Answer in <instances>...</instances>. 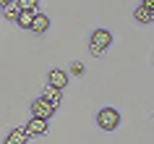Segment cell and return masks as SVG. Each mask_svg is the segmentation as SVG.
Returning a JSON list of instances; mask_svg holds the SVG:
<instances>
[{
  "label": "cell",
  "instance_id": "6da1fadb",
  "mask_svg": "<svg viewBox=\"0 0 154 144\" xmlns=\"http://www.w3.org/2000/svg\"><path fill=\"white\" fill-rule=\"evenodd\" d=\"M97 126L102 131H115V128L120 126V113L115 110V107H102L97 113Z\"/></svg>",
  "mask_w": 154,
  "mask_h": 144
},
{
  "label": "cell",
  "instance_id": "7a4b0ae2",
  "mask_svg": "<svg viewBox=\"0 0 154 144\" xmlns=\"http://www.w3.org/2000/svg\"><path fill=\"white\" fill-rule=\"evenodd\" d=\"M110 45H112V34L107 32V29H97V32L91 34L89 53H91V55H102V53H105Z\"/></svg>",
  "mask_w": 154,
  "mask_h": 144
},
{
  "label": "cell",
  "instance_id": "3957f363",
  "mask_svg": "<svg viewBox=\"0 0 154 144\" xmlns=\"http://www.w3.org/2000/svg\"><path fill=\"white\" fill-rule=\"evenodd\" d=\"M55 113V107L45 100V97H39V100H34L32 102V115L34 118H45V120H50V115Z\"/></svg>",
  "mask_w": 154,
  "mask_h": 144
},
{
  "label": "cell",
  "instance_id": "277c9868",
  "mask_svg": "<svg viewBox=\"0 0 154 144\" xmlns=\"http://www.w3.org/2000/svg\"><path fill=\"white\" fill-rule=\"evenodd\" d=\"M24 128H26V134H29V136H42V134H47V120H45V118H34V115H32V120H29Z\"/></svg>",
  "mask_w": 154,
  "mask_h": 144
},
{
  "label": "cell",
  "instance_id": "5b68a950",
  "mask_svg": "<svg viewBox=\"0 0 154 144\" xmlns=\"http://www.w3.org/2000/svg\"><path fill=\"white\" fill-rule=\"evenodd\" d=\"M47 79H50V87H57V89H63L65 84H68V73H65V71H60V68H52Z\"/></svg>",
  "mask_w": 154,
  "mask_h": 144
},
{
  "label": "cell",
  "instance_id": "8992f818",
  "mask_svg": "<svg viewBox=\"0 0 154 144\" xmlns=\"http://www.w3.org/2000/svg\"><path fill=\"white\" fill-rule=\"evenodd\" d=\"M42 97H45V100H47V102L52 105L55 110L60 107V102H63V97H60V89H57V87H50V84H47V89H45V94H42Z\"/></svg>",
  "mask_w": 154,
  "mask_h": 144
},
{
  "label": "cell",
  "instance_id": "52a82bcc",
  "mask_svg": "<svg viewBox=\"0 0 154 144\" xmlns=\"http://www.w3.org/2000/svg\"><path fill=\"white\" fill-rule=\"evenodd\" d=\"M29 142V134H26V128H16V131H11L5 136V144H26Z\"/></svg>",
  "mask_w": 154,
  "mask_h": 144
},
{
  "label": "cell",
  "instance_id": "ba28073f",
  "mask_svg": "<svg viewBox=\"0 0 154 144\" xmlns=\"http://www.w3.org/2000/svg\"><path fill=\"white\" fill-rule=\"evenodd\" d=\"M50 29V18L45 16V13H37V16H34V26H32V32L34 34H45Z\"/></svg>",
  "mask_w": 154,
  "mask_h": 144
},
{
  "label": "cell",
  "instance_id": "9c48e42d",
  "mask_svg": "<svg viewBox=\"0 0 154 144\" xmlns=\"http://www.w3.org/2000/svg\"><path fill=\"white\" fill-rule=\"evenodd\" d=\"M133 18H136L138 24H154V21H152V11H149V8H144V5H138V8H136Z\"/></svg>",
  "mask_w": 154,
  "mask_h": 144
},
{
  "label": "cell",
  "instance_id": "30bf717a",
  "mask_svg": "<svg viewBox=\"0 0 154 144\" xmlns=\"http://www.w3.org/2000/svg\"><path fill=\"white\" fill-rule=\"evenodd\" d=\"M34 16H37V13H32V11H21V16H18L16 24L21 26V29H32L34 26Z\"/></svg>",
  "mask_w": 154,
  "mask_h": 144
},
{
  "label": "cell",
  "instance_id": "8fae6325",
  "mask_svg": "<svg viewBox=\"0 0 154 144\" xmlns=\"http://www.w3.org/2000/svg\"><path fill=\"white\" fill-rule=\"evenodd\" d=\"M18 16H21V8H18V5L3 8V18H5V21H18Z\"/></svg>",
  "mask_w": 154,
  "mask_h": 144
},
{
  "label": "cell",
  "instance_id": "7c38bea8",
  "mask_svg": "<svg viewBox=\"0 0 154 144\" xmlns=\"http://www.w3.org/2000/svg\"><path fill=\"white\" fill-rule=\"evenodd\" d=\"M16 5H18L21 11H32V13H39V11H37V8H39V0H16Z\"/></svg>",
  "mask_w": 154,
  "mask_h": 144
},
{
  "label": "cell",
  "instance_id": "4fadbf2b",
  "mask_svg": "<svg viewBox=\"0 0 154 144\" xmlns=\"http://www.w3.org/2000/svg\"><path fill=\"white\" fill-rule=\"evenodd\" d=\"M73 73H84V66L81 63H73Z\"/></svg>",
  "mask_w": 154,
  "mask_h": 144
},
{
  "label": "cell",
  "instance_id": "5bb4252c",
  "mask_svg": "<svg viewBox=\"0 0 154 144\" xmlns=\"http://www.w3.org/2000/svg\"><path fill=\"white\" fill-rule=\"evenodd\" d=\"M141 5L144 8H154V0H141Z\"/></svg>",
  "mask_w": 154,
  "mask_h": 144
},
{
  "label": "cell",
  "instance_id": "9a60e30c",
  "mask_svg": "<svg viewBox=\"0 0 154 144\" xmlns=\"http://www.w3.org/2000/svg\"><path fill=\"white\" fill-rule=\"evenodd\" d=\"M3 3V8H8V5H16V0H0Z\"/></svg>",
  "mask_w": 154,
  "mask_h": 144
},
{
  "label": "cell",
  "instance_id": "2e32d148",
  "mask_svg": "<svg viewBox=\"0 0 154 144\" xmlns=\"http://www.w3.org/2000/svg\"><path fill=\"white\" fill-rule=\"evenodd\" d=\"M149 11H152V21H154V8H149Z\"/></svg>",
  "mask_w": 154,
  "mask_h": 144
}]
</instances>
